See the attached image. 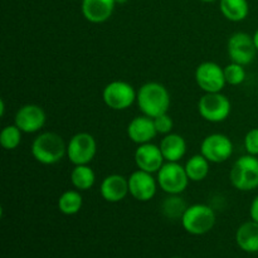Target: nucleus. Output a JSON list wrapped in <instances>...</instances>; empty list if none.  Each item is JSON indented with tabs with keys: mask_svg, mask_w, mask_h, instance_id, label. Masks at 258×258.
I'll list each match as a JSON object with an SVG mask.
<instances>
[{
	"mask_svg": "<svg viewBox=\"0 0 258 258\" xmlns=\"http://www.w3.org/2000/svg\"><path fill=\"white\" fill-rule=\"evenodd\" d=\"M136 103L143 115L155 118L168 113L171 97L168 88L159 82H146L138 91Z\"/></svg>",
	"mask_w": 258,
	"mask_h": 258,
	"instance_id": "1",
	"label": "nucleus"
},
{
	"mask_svg": "<svg viewBox=\"0 0 258 258\" xmlns=\"http://www.w3.org/2000/svg\"><path fill=\"white\" fill-rule=\"evenodd\" d=\"M32 155L43 165H54L67 156V144L57 133L45 131L33 140Z\"/></svg>",
	"mask_w": 258,
	"mask_h": 258,
	"instance_id": "2",
	"label": "nucleus"
},
{
	"mask_svg": "<svg viewBox=\"0 0 258 258\" xmlns=\"http://www.w3.org/2000/svg\"><path fill=\"white\" fill-rule=\"evenodd\" d=\"M231 184L241 191H252L258 188V156H241L234 161L229 171Z\"/></svg>",
	"mask_w": 258,
	"mask_h": 258,
	"instance_id": "3",
	"label": "nucleus"
},
{
	"mask_svg": "<svg viewBox=\"0 0 258 258\" xmlns=\"http://www.w3.org/2000/svg\"><path fill=\"white\" fill-rule=\"evenodd\" d=\"M180 221L181 226L188 233L193 236H203L213 229L217 217L212 207L198 203L189 206Z\"/></svg>",
	"mask_w": 258,
	"mask_h": 258,
	"instance_id": "4",
	"label": "nucleus"
},
{
	"mask_svg": "<svg viewBox=\"0 0 258 258\" xmlns=\"http://www.w3.org/2000/svg\"><path fill=\"white\" fill-rule=\"evenodd\" d=\"M159 188L168 196H180L188 188L189 178L185 168L179 163L165 161L160 170L156 173Z\"/></svg>",
	"mask_w": 258,
	"mask_h": 258,
	"instance_id": "5",
	"label": "nucleus"
},
{
	"mask_svg": "<svg viewBox=\"0 0 258 258\" xmlns=\"http://www.w3.org/2000/svg\"><path fill=\"white\" fill-rule=\"evenodd\" d=\"M198 112L208 122H223L231 115L232 103L222 92L204 93L198 101Z\"/></svg>",
	"mask_w": 258,
	"mask_h": 258,
	"instance_id": "6",
	"label": "nucleus"
},
{
	"mask_svg": "<svg viewBox=\"0 0 258 258\" xmlns=\"http://www.w3.org/2000/svg\"><path fill=\"white\" fill-rule=\"evenodd\" d=\"M136 97L138 91L126 81H112L102 91L103 102L113 111L127 110L136 102Z\"/></svg>",
	"mask_w": 258,
	"mask_h": 258,
	"instance_id": "7",
	"label": "nucleus"
},
{
	"mask_svg": "<svg viewBox=\"0 0 258 258\" xmlns=\"http://www.w3.org/2000/svg\"><path fill=\"white\" fill-rule=\"evenodd\" d=\"M97 154L96 139L88 133H78L67 144V158L73 165H88Z\"/></svg>",
	"mask_w": 258,
	"mask_h": 258,
	"instance_id": "8",
	"label": "nucleus"
},
{
	"mask_svg": "<svg viewBox=\"0 0 258 258\" xmlns=\"http://www.w3.org/2000/svg\"><path fill=\"white\" fill-rule=\"evenodd\" d=\"M227 53L231 62L238 63L244 67L251 64L257 54L253 35L244 32L233 33L227 42Z\"/></svg>",
	"mask_w": 258,
	"mask_h": 258,
	"instance_id": "9",
	"label": "nucleus"
},
{
	"mask_svg": "<svg viewBox=\"0 0 258 258\" xmlns=\"http://www.w3.org/2000/svg\"><path fill=\"white\" fill-rule=\"evenodd\" d=\"M201 154L213 164L224 163L233 154V143L224 134H211L202 141Z\"/></svg>",
	"mask_w": 258,
	"mask_h": 258,
	"instance_id": "10",
	"label": "nucleus"
},
{
	"mask_svg": "<svg viewBox=\"0 0 258 258\" xmlns=\"http://www.w3.org/2000/svg\"><path fill=\"white\" fill-rule=\"evenodd\" d=\"M196 82L204 93L222 92L227 85L224 70L216 62H203L196 70Z\"/></svg>",
	"mask_w": 258,
	"mask_h": 258,
	"instance_id": "11",
	"label": "nucleus"
},
{
	"mask_svg": "<svg viewBox=\"0 0 258 258\" xmlns=\"http://www.w3.org/2000/svg\"><path fill=\"white\" fill-rule=\"evenodd\" d=\"M127 180L128 193L138 202L145 203L155 197L159 184L151 173L138 169L128 176Z\"/></svg>",
	"mask_w": 258,
	"mask_h": 258,
	"instance_id": "12",
	"label": "nucleus"
},
{
	"mask_svg": "<svg viewBox=\"0 0 258 258\" xmlns=\"http://www.w3.org/2000/svg\"><path fill=\"white\" fill-rule=\"evenodd\" d=\"M47 115L40 106L34 103H28L22 106L17 111L14 117V123L24 134L38 133L40 128L44 127Z\"/></svg>",
	"mask_w": 258,
	"mask_h": 258,
	"instance_id": "13",
	"label": "nucleus"
},
{
	"mask_svg": "<svg viewBox=\"0 0 258 258\" xmlns=\"http://www.w3.org/2000/svg\"><path fill=\"white\" fill-rule=\"evenodd\" d=\"M134 159H135V164L138 169L151 174L158 173L161 166L164 165V163H165V159L161 154L160 148L153 143L138 145Z\"/></svg>",
	"mask_w": 258,
	"mask_h": 258,
	"instance_id": "14",
	"label": "nucleus"
},
{
	"mask_svg": "<svg viewBox=\"0 0 258 258\" xmlns=\"http://www.w3.org/2000/svg\"><path fill=\"white\" fill-rule=\"evenodd\" d=\"M126 131H127L128 139L133 143H135L136 145L151 143V140L155 139L156 135H158L155 123H154V118L145 115L134 117L128 122L127 130Z\"/></svg>",
	"mask_w": 258,
	"mask_h": 258,
	"instance_id": "15",
	"label": "nucleus"
},
{
	"mask_svg": "<svg viewBox=\"0 0 258 258\" xmlns=\"http://www.w3.org/2000/svg\"><path fill=\"white\" fill-rule=\"evenodd\" d=\"M115 5L116 0H82L81 10L87 22L101 24L110 19Z\"/></svg>",
	"mask_w": 258,
	"mask_h": 258,
	"instance_id": "16",
	"label": "nucleus"
},
{
	"mask_svg": "<svg viewBox=\"0 0 258 258\" xmlns=\"http://www.w3.org/2000/svg\"><path fill=\"white\" fill-rule=\"evenodd\" d=\"M100 194L108 203H118L127 197L128 180L120 174H111L102 180Z\"/></svg>",
	"mask_w": 258,
	"mask_h": 258,
	"instance_id": "17",
	"label": "nucleus"
},
{
	"mask_svg": "<svg viewBox=\"0 0 258 258\" xmlns=\"http://www.w3.org/2000/svg\"><path fill=\"white\" fill-rule=\"evenodd\" d=\"M161 154H163L165 161L170 163H179L186 154V141L181 135L175 133H170L164 135L159 144Z\"/></svg>",
	"mask_w": 258,
	"mask_h": 258,
	"instance_id": "18",
	"label": "nucleus"
},
{
	"mask_svg": "<svg viewBox=\"0 0 258 258\" xmlns=\"http://www.w3.org/2000/svg\"><path fill=\"white\" fill-rule=\"evenodd\" d=\"M236 242L239 248L248 253L258 252V223L254 221L244 222L236 232Z\"/></svg>",
	"mask_w": 258,
	"mask_h": 258,
	"instance_id": "19",
	"label": "nucleus"
},
{
	"mask_svg": "<svg viewBox=\"0 0 258 258\" xmlns=\"http://www.w3.org/2000/svg\"><path fill=\"white\" fill-rule=\"evenodd\" d=\"M219 9L227 20L238 23L248 17L249 4L247 0H219Z\"/></svg>",
	"mask_w": 258,
	"mask_h": 258,
	"instance_id": "20",
	"label": "nucleus"
},
{
	"mask_svg": "<svg viewBox=\"0 0 258 258\" xmlns=\"http://www.w3.org/2000/svg\"><path fill=\"white\" fill-rule=\"evenodd\" d=\"M209 166H211V161L204 158L202 154H197V155H193L190 159H188L184 168H185L189 180L198 183V181L204 180L208 176Z\"/></svg>",
	"mask_w": 258,
	"mask_h": 258,
	"instance_id": "21",
	"label": "nucleus"
},
{
	"mask_svg": "<svg viewBox=\"0 0 258 258\" xmlns=\"http://www.w3.org/2000/svg\"><path fill=\"white\" fill-rule=\"evenodd\" d=\"M83 198L82 194L77 189L66 190L58 198V209L64 216H75L82 209Z\"/></svg>",
	"mask_w": 258,
	"mask_h": 258,
	"instance_id": "22",
	"label": "nucleus"
},
{
	"mask_svg": "<svg viewBox=\"0 0 258 258\" xmlns=\"http://www.w3.org/2000/svg\"><path fill=\"white\" fill-rule=\"evenodd\" d=\"M71 183L77 190H88L96 183L95 171L88 165H75L71 171Z\"/></svg>",
	"mask_w": 258,
	"mask_h": 258,
	"instance_id": "23",
	"label": "nucleus"
},
{
	"mask_svg": "<svg viewBox=\"0 0 258 258\" xmlns=\"http://www.w3.org/2000/svg\"><path fill=\"white\" fill-rule=\"evenodd\" d=\"M188 206L179 196H169L161 204L163 214L169 219H181Z\"/></svg>",
	"mask_w": 258,
	"mask_h": 258,
	"instance_id": "24",
	"label": "nucleus"
},
{
	"mask_svg": "<svg viewBox=\"0 0 258 258\" xmlns=\"http://www.w3.org/2000/svg\"><path fill=\"white\" fill-rule=\"evenodd\" d=\"M23 131L17 125H8L0 133V145L5 150H14L22 143Z\"/></svg>",
	"mask_w": 258,
	"mask_h": 258,
	"instance_id": "25",
	"label": "nucleus"
},
{
	"mask_svg": "<svg viewBox=\"0 0 258 258\" xmlns=\"http://www.w3.org/2000/svg\"><path fill=\"white\" fill-rule=\"evenodd\" d=\"M223 70L227 85L239 86L246 81V70H244V66L231 62Z\"/></svg>",
	"mask_w": 258,
	"mask_h": 258,
	"instance_id": "26",
	"label": "nucleus"
},
{
	"mask_svg": "<svg viewBox=\"0 0 258 258\" xmlns=\"http://www.w3.org/2000/svg\"><path fill=\"white\" fill-rule=\"evenodd\" d=\"M154 123H155V128L158 131V135H168L173 130V118L169 116V113H163V115L158 116L154 118Z\"/></svg>",
	"mask_w": 258,
	"mask_h": 258,
	"instance_id": "27",
	"label": "nucleus"
},
{
	"mask_svg": "<svg viewBox=\"0 0 258 258\" xmlns=\"http://www.w3.org/2000/svg\"><path fill=\"white\" fill-rule=\"evenodd\" d=\"M243 144L247 154L258 156V127L252 128L246 134Z\"/></svg>",
	"mask_w": 258,
	"mask_h": 258,
	"instance_id": "28",
	"label": "nucleus"
},
{
	"mask_svg": "<svg viewBox=\"0 0 258 258\" xmlns=\"http://www.w3.org/2000/svg\"><path fill=\"white\" fill-rule=\"evenodd\" d=\"M249 216H251L252 221L258 223V196L252 201L251 207H249Z\"/></svg>",
	"mask_w": 258,
	"mask_h": 258,
	"instance_id": "29",
	"label": "nucleus"
},
{
	"mask_svg": "<svg viewBox=\"0 0 258 258\" xmlns=\"http://www.w3.org/2000/svg\"><path fill=\"white\" fill-rule=\"evenodd\" d=\"M4 111H5V103L4 100L0 101V116H4Z\"/></svg>",
	"mask_w": 258,
	"mask_h": 258,
	"instance_id": "30",
	"label": "nucleus"
},
{
	"mask_svg": "<svg viewBox=\"0 0 258 258\" xmlns=\"http://www.w3.org/2000/svg\"><path fill=\"white\" fill-rule=\"evenodd\" d=\"M253 42H254V45H256L257 52H258V29L254 32V34H253Z\"/></svg>",
	"mask_w": 258,
	"mask_h": 258,
	"instance_id": "31",
	"label": "nucleus"
},
{
	"mask_svg": "<svg viewBox=\"0 0 258 258\" xmlns=\"http://www.w3.org/2000/svg\"><path fill=\"white\" fill-rule=\"evenodd\" d=\"M128 0H116V4H125V3H127Z\"/></svg>",
	"mask_w": 258,
	"mask_h": 258,
	"instance_id": "32",
	"label": "nucleus"
},
{
	"mask_svg": "<svg viewBox=\"0 0 258 258\" xmlns=\"http://www.w3.org/2000/svg\"><path fill=\"white\" fill-rule=\"evenodd\" d=\"M201 2H203V3H213V2H217V0H201Z\"/></svg>",
	"mask_w": 258,
	"mask_h": 258,
	"instance_id": "33",
	"label": "nucleus"
},
{
	"mask_svg": "<svg viewBox=\"0 0 258 258\" xmlns=\"http://www.w3.org/2000/svg\"><path fill=\"white\" fill-rule=\"evenodd\" d=\"M173 258H181V257H173Z\"/></svg>",
	"mask_w": 258,
	"mask_h": 258,
	"instance_id": "34",
	"label": "nucleus"
}]
</instances>
